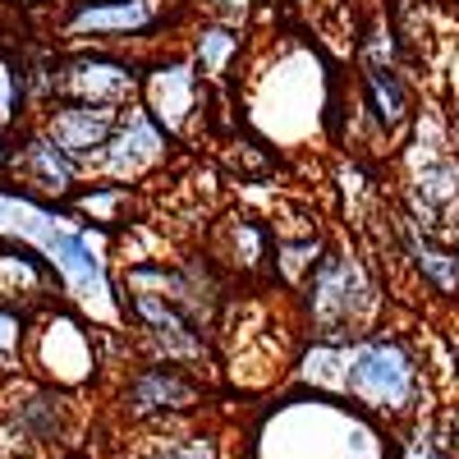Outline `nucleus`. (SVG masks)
Segmentation results:
<instances>
[{"instance_id": "bb28decb", "label": "nucleus", "mask_w": 459, "mask_h": 459, "mask_svg": "<svg viewBox=\"0 0 459 459\" xmlns=\"http://www.w3.org/2000/svg\"><path fill=\"white\" fill-rule=\"evenodd\" d=\"M147 459H221V455H216L212 437H184V441H166V446H157Z\"/></svg>"}, {"instance_id": "f8f14e48", "label": "nucleus", "mask_w": 459, "mask_h": 459, "mask_svg": "<svg viewBox=\"0 0 459 459\" xmlns=\"http://www.w3.org/2000/svg\"><path fill=\"white\" fill-rule=\"evenodd\" d=\"M354 97L377 147H391L418 115V97H413V83L404 79L400 60H359Z\"/></svg>"}, {"instance_id": "4468645a", "label": "nucleus", "mask_w": 459, "mask_h": 459, "mask_svg": "<svg viewBox=\"0 0 459 459\" xmlns=\"http://www.w3.org/2000/svg\"><path fill=\"white\" fill-rule=\"evenodd\" d=\"M266 221H272V235H276L272 285H281L285 294H299L303 285H308V276L317 272V262L326 257L331 235L322 230V221L308 203H285Z\"/></svg>"}, {"instance_id": "6e6552de", "label": "nucleus", "mask_w": 459, "mask_h": 459, "mask_svg": "<svg viewBox=\"0 0 459 459\" xmlns=\"http://www.w3.org/2000/svg\"><path fill=\"white\" fill-rule=\"evenodd\" d=\"M203 253L221 266L225 281H272V257H276L272 221L248 207H225L203 235Z\"/></svg>"}, {"instance_id": "39448f33", "label": "nucleus", "mask_w": 459, "mask_h": 459, "mask_svg": "<svg viewBox=\"0 0 459 459\" xmlns=\"http://www.w3.org/2000/svg\"><path fill=\"white\" fill-rule=\"evenodd\" d=\"M212 97L216 88L198 74L188 51H147L143 60V92L138 106L157 120L179 147L203 143L212 134Z\"/></svg>"}, {"instance_id": "9d476101", "label": "nucleus", "mask_w": 459, "mask_h": 459, "mask_svg": "<svg viewBox=\"0 0 459 459\" xmlns=\"http://www.w3.org/2000/svg\"><path fill=\"white\" fill-rule=\"evenodd\" d=\"M203 400H207L203 372L179 368V363H161V359H143L120 381V404H125L129 418H138V423H152V418H175V413H194Z\"/></svg>"}, {"instance_id": "6ab92c4d", "label": "nucleus", "mask_w": 459, "mask_h": 459, "mask_svg": "<svg viewBox=\"0 0 459 459\" xmlns=\"http://www.w3.org/2000/svg\"><path fill=\"white\" fill-rule=\"evenodd\" d=\"M184 51L212 88H235L244 74V60H248V23L198 19L184 37Z\"/></svg>"}, {"instance_id": "393cba45", "label": "nucleus", "mask_w": 459, "mask_h": 459, "mask_svg": "<svg viewBox=\"0 0 459 459\" xmlns=\"http://www.w3.org/2000/svg\"><path fill=\"white\" fill-rule=\"evenodd\" d=\"M400 459H455L446 432H432V428H418L404 446H400Z\"/></svg>"}, {"instance_id": "a211bd4d", "label": "nucleus", "mask_w": 459, "mask_h": 459, "mask_svg": "<svg viewBox=\"0 0 459 459\" xmlns=\"http://www.w3.org/2000/svg\"><path fill=\"white\" fill-rule=\"evenodd\" d=\"M120 115L125 110H110V106H83V101H51L37 110V125H42L69 157H79L88 170L101 152L110 147L115 129H120Z\"/></svg>"}, {"instance_id": "1a4fd4ad", "label": "nucleus", "mask_w": 459, "mask_h": 459, "mask_svg": "<svg viewBox=\"0 0 459 459\" xmlns=\"http://www.w3.org/2000/svg\"><path fill=\"white\" fill-rule=\"evenodd\" d=\"M175 147H179V143H175L157 120H152L143 106H129V110L120 115V129H115L110 147L92 161L88 175L115 179V184H134V188H138V184H147L152 175H161V170L170 166Z\"/></svg>"}, {"instance_id": "0eeeda50", "label": "nucleus", "mask_w": 459, "mask_h": 459, "mask_svg": "<svg viewBox=\"0 0 459 459\" xmlns=\"http://www.w3.org/2000/svg\"><path fill=\"white\" fill-rule=\"evenodd\" d=\"M120 326L143 344L147 359H161V363L203 372L216 354L212 331L161 294H120Z\"/></svg>"}, {"instance_id": "cd10ccee", "label": "nucleus", "mask_w": 459, "mask_h": 459, "mask_svg": "<svg viewBox=\"0 0 459 459\" xmlns=\"http://www.w3.org/2000/svg\"><path fill=\"white\" fill-rule=\"evenodd\" d=\"M14 170V138H0V179H10Z\"/></svg>"}, {"instance_id": "f257e3e1", "label": "nucleus", "mask_w": 459, "mask_h": 459, "mask_svg": "<svg viewBox=\"0 0 459 459\" xmlns=\"http://www.w3.org/2000/svg\"><path fill=\"white\" fill-rule=\"evenodd\" d=\"M294 313L299 331H308V340H331V344H350L377 326H386V285L372 272V262L350 248V244H331L326 257L317 262V272L308 276L294 294Z\"/></svg>"}, {"instance_id": "aec40b11", "label": "nucleus", "mask_w": 459, "mask_h": 459, "mask_svg": "<svg viewBox=\"0 0 459 459\" xmlns=\"http://www.w3.org/2000/svg\"><path fill=\"white\" fill-rule=\"evenodd\" d=\"M65 207H69V216L79 225H92V230H101V235L134 230L143 221V194L138 188L134 184H115V179H97V175H88V184Z\"/></svg>"}, {"instance_id": "2eb2a0df", "label": "nucleus", "mask_w": 459, "mask_h": 459, "mask_svg": "<svg viewBox=\"0 0 459 459\" xmlns=\"http://www.w3.org/2000/svg\"><path fill=\"white\" fill-rule=\"evenodd\" d=\"M391 225H395V248L409 266V276L437 303H459V248L446 235H437V230L404 216V212H395Z\"/></svg>"}, {"instance_id": "423d86ee", "label": "nucleus", "mask_w": 459, "mask_h": 459, "mask_svg": "<svg viewBox=\"0 0 459 459\" xmlns=\"http://www.w3.org/2000/svg\"><path fill=\"white\" fill-rule=\"evenodd\" d=\"M143 60L138 51H110V47H60L56 51V92L51 101H83L129 110L143 92Z\"/></svg>"}, {"instance_id": "f03ea898", "label": "nucleus", "mask_w": 459, "mask_h": 459, "mask_svg": "<svg viewBox=\"0 0 459 459\" xmlns=\"http://www.w3.org/2000/svg\"><path fill=\"white\" fill-rule=\"evenodd\" d=\"M344 395L381 418L413 413L418 400L428 395V363L418 344L395 326H377L350 340L344 344Z\"/></svg>"}, {"instance_id": "b1692460", "label": "nucleus", "mask_w": 459, "mask_h": 459, "mask_svg": "<svg viewBox=\"0 0 459 459\" xmlns=\"http://www.w3.org/2000/svg\"><path fill=\"white\" fill-rule=\"evenodd\" d=\"M276 166H281V157H276V147H266V143H230L225 152H221V170L230 175V179H239V184H262V179H272L276 175Z\"/></svg>"}, {"instance_id": "c85d7f7f", "label": "nucleus", "mask_w": 459, "mask_h": 459, "mask_svg": "<svg viewBox=\"0 0 459 459\" xmlns=\"http://www.w3.org/2000/svg\"><path fill=\"white\" fill-rule=\"evenodd\" d=\"M446 441H450V450H455V459H459V409L450 413V428H446Z\"/></svg>"}, {"instance_id": "7c9ffc66", "label": "nucleus", "mask_w": 459, "mask_h": 459, "mask_svg": "<svg viewBox=\"0 0 459 459\" xmlns=\"http://www.w3.org/2000/svg\"><path fill=\"white\" fill-rule=\"evenodd\" d=\"M455 157H459V138H455Z\"/></svg>"}, {"instance_id": "7ed1b4c3", "label": "nucleus", "mask_w": 459, "mask_h": 459, "mask_svg": "<svg viewBox=\"0 0 459 459\" xmlns=\"http://www.w3.org/2000/svg\"><path fill=\"white\" fill-rule=\"evenodd\" d=\"M106 326H97L88 313H79L69 299L42 303L32 313V335H28V372L47 381L56 391H79L101 377L106 359Z\"/></svg>"}, {"instance_id": "2f4dec72", "label": "nucleus", "mask_w": 459, "mask_h": 459, "mask_svg": "<svg viewBox=\"0 0 459 459\" xmlns=\"http://www.w3.org/2000/svg\"><path fill=\"white\" fill-rule=\"evenodd\" d=\"M455 101H459V88H455Z\"/></svg>"}, {"instance_id": "c756f323", "label": "nucleus", "mask_w": 459, "mask_h": 459, "mask_svg": "<svg viewBox=\"0 0 459 459\" xmlns=\"http://www.w3.org/2000/svg\"><path fill=\"white\" fill-rule=\"evenodd\" d=\"M450 244H455V248H459V230H455V235H450Z\"/></svg>"}, {"instance_id": "dca6fc26", "label": "nucleus", "mask_w": 459, "mask_h": 459, "mask_svg": "<svg viewBox=\"0 0 459 459\" xmlns=\"http://www.w3.org/2000/svg\"><path fill=\"white\" fill-rule=\"evenodd\" d=\"M5 428L19 446H32V450H56L69 441V428H74V404H69V391H56L47 381H23L19 377V400L5 409Z\"/></svg>"}, {"instance_id": "a878e982", "label": "nucleus", "mask_w": 459, "mask_h": 459, "mask_svg": "<svg viewBox=\"0 0 459 459\" xmlns=\"http://www.w3.org/2000/svg\"><path fill=\"white\" fill-rule=\"evenodd\" d=\"M266 0H194V10H203L207 19H225V23H248Z\"/></svg>"}, {"instance_id": "4be33fe9", "label": "nucleus", "mask_w": 459, "mask_h": 459, "mask_svg": "<svg viewBox=\"0 0 459 459\" xmlns=\"http://www.w3.org/2000/svg\"><path fill=\"white\" fill-rule=\"evenodd\" d=\"M28 335H32V308L0 299V381L28 372Z\"/></svg>"}, {"instance_id": "f3484780", "label": "nucleus", "mask_w": 459, "mask_h": 459, "mask_svg": "<svg viewBox=\"0 0 459 459\" xmlns=\"http://www.w3.org/2000/svg\"><path fill=\"white\" fill-rule=\"evenodd\" d=\"M0 299L19 303V308H42V303L65 299L60 276L42 244H32L23 235H0Z\"/></svg>"}, {"instance_id": "ddd939ff", "label": "nucleus", "mask_w": 459, "mask_h": 459, "mask_svg": "<svg viewBox=\"0 0 459 459\" xmlns=\"http://www.w3.org/2000/svg\"><path fill=\"white\" fill-rule=\"evenodd\" d=\"M10 179L23 184L28 194L47 198V203H69L88 184V166L79 157H69V152L32 120L14 138V170H10Z\"/></svg>"}, {"instance_id": "412c9836", "label": "nucleus", "mask_w": 459, "mask_h": 459, "mask_svg": "<svg viewBox=\"0 0 459 459\" xmlns=\"http://www.w3.org/2000/svg\"><path fill=\"white\" fill-rule=\"evenodd\" d=\"M37 120L32 83H28V56L23 47L0 42V138H19Z\"/></svg>"}, {"instance_id": "5701e85b", "label": "nucleus", "mask_w": 459, "mask_h": 459, "mask_svg": "<svg viewBox=\"0 0 459 459\" xmlns=\"http://www.w3.org/2000/svg\"><path fill=\"white\" fill-rule=\"evenodd\" d=\"M299 377L308 381L313 391L344 395V344H331V340H308V350L299 354Z\"/></svg>"}, {"instance_id": "9b49d317", "label": "nucleus", "mask_w": 459, "mask_h": 459, "mask_svg": "<svg viewBox=\"0 0 459 459\" xmlns=\"http://www.w3.org/2000/svg\"><path fill=\"white\" fill-rule=\"evenodd\" d=\"M404 216L418 225L455 235L459 230V157L455 152H428V157H409L404 152Z\"/></svg>"}, {"instance_id": "20e7f679", "label": "nucleus", "mask_w": 459, "mask_h": 459, "mask_svg": "<svg viewBox=\"0 0 459 459\" xmlns=\"http://www.w3.org/2000/svg\"><path fill=\"white\" fill-rule=\"evenodd\" d=\"M179 23V0H60L56 47H110L138 51Z\"/></svg>"}]
</instances>
